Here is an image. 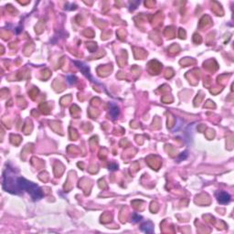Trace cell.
I'll use <instances>...</instances> for the list:
<instances>
[{"mask_svg":"<svg viewBox=\"0 0 234 234\" xmlns=\"http://www.w3.org/2000/svg\"><path fill=\"white\" fill-rule=\"evenodd\" d=\"M110 113L111 115L113 117V118H116L119 115V109L118 107L115 104H111V111H110Z\"/></svg>","mask_w":234,"mask_h":234,"instance_id":"obj_4","label":"cell"},{"mask_svg":"<svg viewBox=\"0 0 234 234\" xmlns=\"http://www.w3.org/2000/svg\"><path fill=\"white\" fill-rule=\"evenodd\" d=\"M141 230L144 232H146V233H153V231H154V225L152 224V222H150V221H147V222L144 223L141 226Z\"/></svg>","mask_w":234,"mask_h":234,"instance_id":"obj_3","label":"cell"},{"mask_svg":"<svg viewBox=\"0 0 234 234\" xmlns=\"http://www.w3.org/2000/svg\"><path fill=\"white\" fill-rule=\"evenodd\" d=\"M15 190H26L34 200H39L43 197V193L39 186L28 181L23 177L16 178V189Z\"/></svg>","mask_w":234,"mask_h":234,"instance_id":"obj_1","label":"cell"},{"mask_svg":"<svg viewBox=\"0 0 234 234\" xmlns=\"http://www.w3.org/2000/svg\"><path fill=\"white\" fill-rule=\"evenodd\" d=\"M70 79H71V81H70V83H71V84H72V83H75V81H76V78H75V77H73V76H69V77H68V80H70Z\"/></svg>","mask_w":234,"mask_h":234,"instance_id":"obj_6","label":"cell"},{"mask_svg":"<svg viewBox=\"0 0 234 234\" xmlns=\"http://www.w3.org/2000/svg\"><path fill=\"white\" fill-rule=\"evenodd\" d=\"M218 200L220 204H227L229 203L231 200V196L227 193V192H220V194L218 196Z\"/></svg>","mask_w":234,"mask_h":234,"instance_id":"obj_2","label":"cell"},{"mask_svg":"<svg viewBox=\"0 0 234 234\" xmlns=\"http://www.w3.org/2000/svg\"><path fill=\"white\" fill-rule=\"evenodd\" d=\"M140 219H142L141 216L137 215V214H135V213L133 215V221H135V222H137V221H139Z\"/></svg>","mask_w":234,"mask_h":234,"instance_id":"obj_5","label":"cell"}]
</instances>
